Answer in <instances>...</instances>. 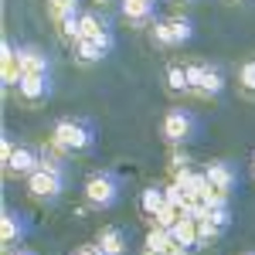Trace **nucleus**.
I'll return each mask as SVG.
<instances>
[{"label":"nucleus","mask_w":255,"mask_h":255,"mask_svg":"<svg viewBox=\"0 0 255 255\" xmlns=\"http://www.w3.org/2000/svg\"><path fill=\"white\" fill-rule=\"evenodd\" d=\"M92 143H96V133L85 119H58L55 129H51V146L58 153H68V157L89 153Z\"/></svg>","instance_id":"f257e3e1"},{"label":"nucleus","mask_w":255,"mask_h":255,"mask_svg":"<svg viewBox=\"0 0 255 255\" xmlns=\"http://www.w3.org/2000/svg\"><path fill=\"white\" fill-rule=\"evenodd\" d=\"M65 187V174L55 160H41V167L27 177V194L34 201H55Z\"/></svg>","instance_id":"f03ea898"},{"label":"nucleus","mask_w":255,"mask_h":255,"mask_svg":"<svg viewBox=\"0 0 255 255\" xmlns=\"http://www.w3.org/2000/svg\"><path fill=\"white\" fill-rule=\"evenodd\" d=\"M187 68V85H191V92L201 99H211V96H221V89H225V79H221V72L211 68V65H204V61H191V65H184Z\"/></svg>","instance_id":"7ed1b4c3"},{"label":"nucleus","mask_w":255,"mask_h":255,"mask_svg":"<svg viewBox=\"0 0 255 255\" xmlns=\"http://www.w3.org/2000/svg\"><path fill=\"white\" fill-rule=\"evenodd\" d=\"M160 136H163V143H170V146L187 143V139L194 136V116L187 109H167L163 113V123H160Z\"/></svg>","instance_id":"20e7f679"},{"label":"nucleus","mask_w":255,"mask_h":255,"mask_svg":"<svg viewBox=\"0 0 255 255\" xmlns=\"http://www.w3.org/2000/svg\"><path fill=\"white\" fill-rule=\"evenodd\" d=\"M85 201L92 204V208H113L119 201V184L113 174H106V170H99V174H92L89 180H85Z\"/></svg>","instance_id":"39448f33"},{"label":"nucleus","mask_w":255,"mask_h":255,"mask_svg":"<svg viewBox=\"0 0 255 255\" xmlns=\"http://www.w3.org/2000/svg\"><path fill=\"white\" fill-rule=\"evenodd\" d=\"M38 167H41L38 153H34L31 146H24V143H20L17 150L10 153V160L3 163V174H7V177H24V180H27V177L34 174Z\"/></svg>","instance_id":"423d86ee"},{"label":"nucleus","mask_w":255,"mask_h":255,"mask_svg":"<svg viewBox=\"0 0 255 255\" xmlns=\"http://www.w3.org/2000/svg\"><path fill=\"white\" fill-rule=\"evenodd\" d=\"M17 61H20L24 75H51V58H48V51H41L38 44L17 48Z\"/></svg>","instance_id":"0eeeda50"},{"label":"nucleus","mask_w":255,"mask_h":255,"mask_svg":"<svg viewBox=\"0 0 255 255\" xmlns=\"http://www.w3.org/2000/svg\"><path fill=\"white\" fill-rule=\"evenodd\" d=\"M17 96L27 106H41L44 99L51 96V75H24L17 82Z\"/></svg>","instance_id":"6e6552de"},{"label":"nucleus","mask_w":255,"mask_h":255,"mask_svg":"<svg viewBox=\"0 0 255 255\" xmlns=\"http://www.w3.org/2000/svg\"><path fill=\"white\" fill-rule=\"evenodd\" d=\"M82 38L96 41L99 48L113 51V31H109V24L99 17V14H82Z\"/></svg>","instance_id":"1a4fd4ad"},{"label":"nucleus","mask_w":255,"mask_h":255,"mask_svg":"<svg viewBox=\"0 0 255 255\" xmlns=\"http://www.w3.org/2000/svg\"><path fill=\"white\" fill-rule=\"evenodd\" d=\"M0 65H3V89H17V82L24 79V72H20V61H17V48L7 38L0 44Z\"/></svg>","instance_id":"9d476101"},{"label":"nucleus","mask_w":255,"mask_h":255,"mask_svg":"<svg viewBox=\"0 0 255 255\" xmlns=\"http://www.w3.org/2000/svg\"><path fill=\"white\" fill-rule=\"evenodd\" d=\"M208 180H211V187L215 191H221V194H232L235 191V170H232V163L228 160H215V163H208Z\"/></svg>","instance_id":"9b49d317"},{"label":"nucleus","mask_w":255,"mask_h":255,"mask_svg":"<svg viewBox=\"0 0 255 255\" xmlns=\"http://www.w3.org/2000/svg\"><path fill=\"white\" fill-rule=\"evenodd\" d=\"M24 221H20V215H14L10 208H3V218H0V242H3V249H14V245H20V238H24Z\"/></svg>","instance_id":"f8f14e48"},{"label":"nucleus","mask_w":255,"mask_h":255,"mask_svg":"<svg viewBox=\"0 0 255 255\" xmlns=\"http://www.w3.org/2000/svg\"><path fill=\"white\" fill-rule=\"evenodd\" d=\"M96 245L102 255H126V232L116 228V225H109V228H102L96 235Z\"/></svg>","instance_id":"ddd939ff"},{"label":"nucleus","mask_w":255,"mask_h":255,"mask_svg":"<svg viewBox=\"0 0 255 255\" xmlns=\"http://www.w3.org/2000/svg\"><path fill=\"white\" fill-rule=\"evenodd\" d=\"M123 17L129 24H153L157 3L153 0H123Z\"/></svg>","instance_id":"4468645a"},{"label":"nucleus","mask_w":255,"mask_h":255,"mask_svg":"<svg viewBox=\"0 0 255 255\" xmlns=\"http://www.w3.org/2000/svg\"><path fill=\"white\" fill-rule=\"evenodd\" d=\"M163 208H167V187H157V184L143 187V194H139V211L146 218H157Z\"/></svg>","instance_id":"2eb2a0df"},{"label":"nucleus","mask_w":255,"mask_h":255,"mask_svg":"<svg viewBox=\"0 0 255 255\" xmlns=\"http://www.w3.org/2000/svg\"><path fill=\"white\" fill-rule=\"evenodd\" d=\"M170 235H174V242L187 245L191 252H194V249H201V245H197V218L194 215H184L174 228H170Z\"/></svg>","instance_id":"dca6fc26"},{"label":"nucleus","mask_w":255,"mask_h":255,"mask_svg":"<svg viewBox=\"0 0 255 255\" xmlns=\"http://www.w3.org/2000/svg\"><path fill=\"white\" fill-rule=\"evenodd\" d=\"M163 82H167V92H174V96L191 92V85H187V68L177 65V61H170V65L163 68Z\"/></svg>","instance_id":"f3484780"},{"label":"nucleus","mask_w":255,"mask_h":255,"mask_svg":"<svg viewBox=\"0 0 255 255\" xmlns=\"http://www.w3.org/2000/svg\"><path fill=\"white\" fill-rule=\"evenodd\" d=\"M106 55H109V51H106V48H99L96 41H89V38L75 41V61H79V65H99Z\"/></svg>","instance_id":"a211bd4d"},{"label":"nucleus","mask_w":255,"mask_h":255,"mask_svg":"<svg viewBox=\"0 0 255 255\" xmlns=\"http://www.w3.org/2000/svg\"><path fill=\"white\" fill-rule=\"evenodd\" d=\"M58 34H61V41H68V44L82 41V14H68V17H61L58 20Z\"/></svg>","instance_id":"6ab92c4d"},{"label":"nucleus","mask_w":255,"mask_h":255,"mask_svg":"<svg viewBox=\"0 0 255 255\" xmlns=\"http://www.w3.org/2000/svg\"><path fill=\"white\" fill-rule=\"evenodd\" d=\"M174 245V235H170V228H160V225H153L150 232H146V249H153V252H167Z\"/></svg>","instance_id":"aec40b11"},{"label":"nucleus","mask_w":255,"mask_h":255,"mask_svg":"<svg viewBox=\"0 0 255 255\" xmlns=\"http://www.w3.org/2000/svg\"><path fill=\"white\" fill-rule=\"evenodd\" d=\"M167 24H170V38H174V48L194 38V24H191L187 17H170Z\"/></svg>","instance_id":"412c9836"},{"label":"nucleus","mask_w":255,"mask_h":255,"mask_svg":"<svg viewBox=\"0 0 255 255\" xmlns=\"http://www.w3.org/2000/svg\"><path fill=\"white\" fill-rule=\"evenodd\" d=\"M238 89L249 99H255V58L242 61V68H238Z\"/></svg>","instance_id":"4be33fe9"},{"label":"nucleus","mask_w":255,"mask_h":255,"mask_svg":"<svg viewBox=\"0 0 255 255\" xmlns=\"http://www.w3.org/2000/svg\"><path fill=\"white\" fill-rule=\"evenodd\" d=\"M68 14H79V0H48V17L58 24Z\"/></svg>","instance_id":"5701e85b"},{"label":"nucleus","mask_w":255,"mask_h":255,"mask_svg":"<svg viewBox=\"0 0 255 255\" xmlns=\"http://www.w3.org/2000/svg\"><path fill=\"white\" fill-rule=\"evenodd\" d=\"M150 41H153L157 48H174V38H170V24H167V20H157V24L150 27Z\"/></svg>","instance_id":"b1692460"},{"label":"nucleus","mask_w":255,"mask_h":255,"mask_svg":"<svg viewBox=\"0 0 255 255\" xmlns=\"http://www.w3.org/2000/svg\"><path fill=\"white\" fill-rule=\"evenodd\" d=\"M184 170H191V167H187V157H184V153H180V150H177L174 157H170V174H184Z\"/></svg>","instance_id":"393cba45"},{"label":"nucleus","mask_w":255,"mask_h":255,"mask_svg":"<svg viewBox=\"0 0 255 255\" xmlns=\"http://www.w3.org/2000/svg\"><path fill=\"white\" fill-rule=\"evenodd\" d=\"M14 150H17V143H14V139H10V136H3V143H0V163H7Z\"/></svg>","instance_id":"a878e982"},{"label":"nucleus","mask_w":255,"mask_h":255,"mask_svg":"<svg viewBox=\"0 0 255 255\" xmlns=\"http://www.w3.org/2000/svg\"><path fill=\"white\" fill-rule=\"evenodd\" d=\"M75 255H102V252H99V245H85V249H79Z\"/></svg>","instance_id":"bb28decb"},{"label":"nucleus","mask_w":255,"mask_h":255,"mask_svg":"<svg viewBox=\"0 0 255 255\" xmlns=\"http://www.w3.org/2000/svg\"><path fill=\"white\" fill-rule=\"evenodd\" d=\"M139 255H160V252H153V249H143V252H139Z\"/></svg>","instance_id":"cd10ccee"},{"label":"nucleus","mask_w":255,"mask_h":255,"mask_svg":"<svg viewBox=\"0 0 255 255\" xmlns=\"http://www.w3.org/2000/svg\"><path fill=\"white\" fill-rule=\"evenodd\" d=\"M252 177H255V153H252Z\"/></svg>","instance_id":"c85d7f7f"},{"label":"nucleus","mask_w":255,"mask_h":255,"mask_svg":"<svg viewBox=\"0 0 255 255\" xmlns=\"http://www.w3.org/2000/svg\"><path fill=\"white\" fill-rule=\"evenodd\" d=\"M20 255H34V252H20Z\"/></svg>","instance_id":"c756f323"},{"label":"nucleus","mask_w":255,"mask_h":255,"mask_svg":"<svg viewBox=\"0 0 255 255\" xmlns=\"http://www.w3.org/2000/svg\"><path fill=\"white\" fill-rule=\"evenodd\" d=\"M245 255H255V252H245Z\"/></svg>","instance_id":"7c9ffc66"},{"label":"nucleus","mask_w":255,"mask_h":255,"mask_svg":"<svg viewBox=\"0 0 255 255\" xmlns=\"http://www.w3.org/2000/svg\"><path fill=\"white\" fill-rule=\"evenodd\" d=\"M232 3H238V0H232Z\"/></svg>","instance_id":"2f4dec72"},{"label":"nucleus","mask_w":255,"mask_h":255,"mask_svg":"<svg viewBox=\"0 0 255 255\" xmlns=\"http://www.w3.org/2000/svg\"><path fill=\"white\" fill-rule=\"evenodd\" d=\"M153 3H157V0H153Z\"/></svg>","instance_id":"473e14b6"},{"label":"nucleus","mask_w":255,"mask_h":255,"mask_svg":"<svg viewBox=\"0 0 255 255\" xmlns=\"http://www.w3.org/2000/svg\"><path fill=\"white\" fill-rule=\"evenodd\" d=\"M184 3H187V0H184Z\"/></svg>","instance_id":"72a5a7b5"}]
</instances>
